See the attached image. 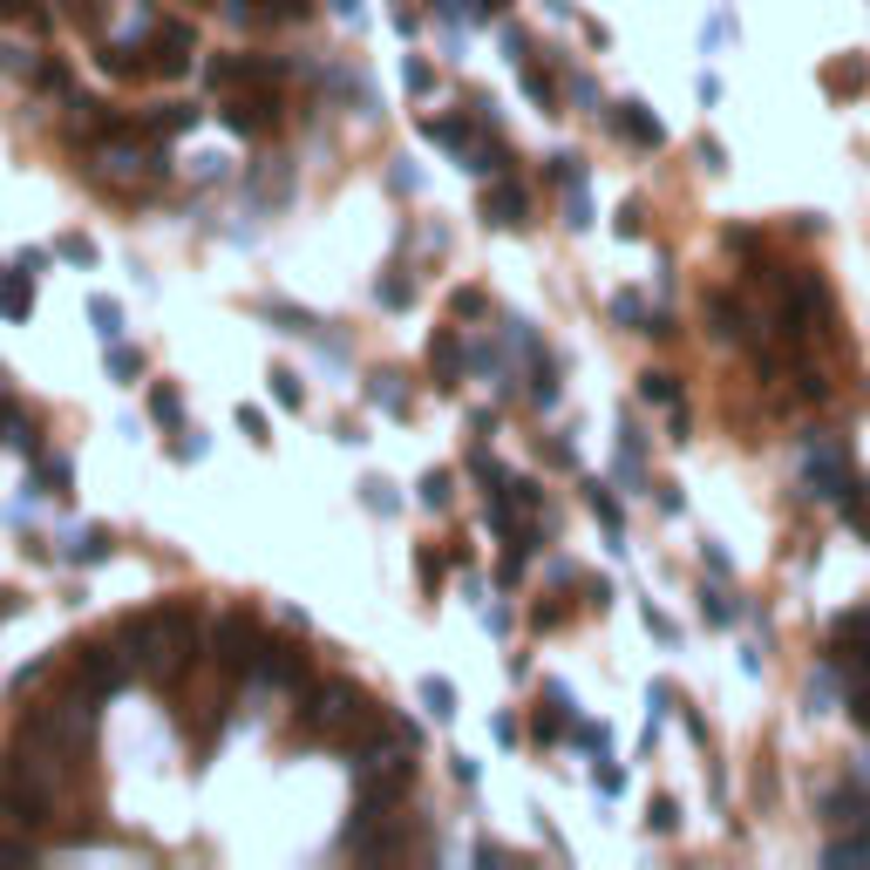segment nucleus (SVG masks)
Listing matches in <instances>:
<instances>
[{
    "label": "nucleus",
    "instance_id": "nucleus-1",
    "mask_svg": "<svg viewBox=\"0 0 870 870\" xmlns=\"http://www.w3.org/2000/svg\"><path fill=\"white\" fill-rule=\"evenodd\" d=\"M299 728H306V734H334V728H341V741L354 749V741H368V734L381 728V707H374L354 680L327 674V680L306 687V701H299Z\"/></svg>",
    "mask_w": 870,
    "mask_h": 870
},
{
    "label": "nucleus",
    "instance_id": "nucleus-2",
    "mask_svg": "<svg viewBox=\"0 0 870 870\" xmlns=\"http://www.w3.org/2000/svg\"><path fill=\"white\" fill-rule=\"evenodd\" d=\"M212 653H218V667L225 674H259V653H266V632L252 612H218V626H212Z\"/></svg>",
    "mask_w": 870,
    "mask_h": 870
},
{
    "label": "nucleus",
    "instance_id": "nucleus-3",
    "mask_svg": "<svg viewBox=\"0 0 870 870\" xmlns=\"http://www.w3.org/2000/svg\"><path fill=\"white\" fill-rule=\"evenodd\" d=\"M68 680L82 701H110L123 680H130V653H110V647H68Z\"/></svg>",
    "mask_w": 870,
    "mask_h": 870
},
{
    "label": "nucleus",
    "instance_id": "nucleus-4",
    "mask_svg": "<svg viewBox=\"0 0 870 870\" xmlns=\"http://www.w3.org/2000/svg\"><path fill=\"white\" fill-rule=\"evenodd\" d=\"M279 89H245V95H232L225 102V130L232 137H266V130H279Z\"/></svg>",
    "mask_w": 870,
    "mask_h": 870
},
{
    "label": "nucleus",
    "instance_id": "nucleus-5",
    "mask_svg": "<svg viewBox=\"0 0 870 870\" xmlns=\"http://www.w3.org/2000/svg\"><path fill=\"white\" fill-rule=\"evenodd\" d=\"M191 55H197V28H191V21H164L157 41H150V68H157V75H184Z\"/></svg>",
    "mask_w": 870,
    "mask_h": 870
},
{
    "label": "nucleus",
    "instance_id": "nucleus-6",
    "mask_svg": "<svg viewBox=\"0 0 870 870\" xmlns=\"http://www.w3.org/2000/svg\"><path fill=\"white\" fill-rule=\"evenodd\" d=\"M259 674H266V680H279V687H306V680H314V660H306L299 639H266Z\"/></svg>",
    "mask_w": 870,
    "mask_h": 870
},
{
    "label": "nucleus",
    "instance_id": "nucleus-7",
    "mask_svg": "<svg viewBox=\"0 0 870 870\" xmlns=\"http://www.w3.org/2000/svg\"><path fill=\"white\" fill-rule=\"evenodd\" d=\"M483 218H490L497 232H510V225H524V218H530V191L517 184V177H497V184L483 191Z\"/></svg>",
    "mask_w": 870,
    "mask_h": 870
},
{
    "label": "nucleus",
    "instance_id": "nucleus-8",
    "mask_svg": "<svg viewBox=\"0 0 870 870\" xmlns=\"http://www.w3.org/2000/svg\"><path fill=\"white\" fill-rule=\"evenodd\" d=\"M707 327H714L721 341H734V347L755 341V314H749L741 299H728V293H707Z\"/></svg>",
    "mask_w": 870,
    "mask_h": 870
},
{
    "label": "nucleus",
    "instance_id": "nucleus-9",
    "mask_svg": "<svg viewBox=\"0 0 870 870\" xmlns=\"http://www.w3.org/2000/svg\"><path fill=\"white\" fill-rule=\"evenodd\" d=\"M612 137H626L632 150H660V143H667V130H660V116L647 110V102H619V116H612Z\"/></svg>",
    "mask_w": 870,
    "mask_h": 870
},
{
    "label": "nucleus",
    "instance_id": "nucleus-10",
    "mask_svg": "<svg viewBox=\"0 0 870 870\" xmlns=\"http://www.w3.org/2000/svg\"><path fill=\"white\" fill-rule=\"evenodd\" d=\"M823 823L830 830H863L870 823V796H863V782H843L823 796Z\"/></svg>",
    "mask_w": 870,
    "mask_h": 870
},
{
    "label": "nucleus",
    "instance_id": "nucleus-11",
    "mask_svg": "<svg viewBox=\"0 0 870 870\" xmlns=\"http://www.w3.org/2000/svg\"><path fill=\"white\" fill-rule=\"evenodd\" d=\"M95 62H102V75H116V82H150V75H157L143 48H123V41H102Z\"/></svg>",
    "mask_w": 870,
    "mask_h": 870
},
{
    "label": "nucleus",
    "instance_id": "nucleus-12",
    "mask_svg": "<svg viewBox=\"0 0 870 870\" xmlns=\"http://www.w3.org/2000/svg\"><path fill=\"white\" fill-rule=\"evenodd\" d=\"M428 374L443 381V388H456V381H463V341H456V327H443V334L428 341Z\"/></svg>",
    "mask_w": 870,
    "mask_h": 870
},
{
    "label": "nucleus",
    "instance_id": "nucleus-13",
    "mask_svg": "<svg viewBox=\"0 0 870 870\" xmlns=\"http://www.w3.org/2000/svg\"><path fill=\"white\" fill-rule=\"evenodd\" d=\"M823 89H830V95H863V89H870V55L830 62V68H823Z\"/></svg>",
    "mask_w": 870,
    "mask_h": 870
},
{
    "label": "nucleus",
    "instance_id": "nucleus-14",
    "mask_svg": "<svg viewBox=\"0 0 870 870\" xmlns=\"http://www.w3.org/2000/svg\"><path fill=\"white\" fill-rule=\"evenodd\" d=\"M585 503H592V517L605 524V537H612V551H626V510L612 503V490H605V483H585Z\"/></svg>",
    "mask_w": 870,
    "mask_h": 870
},
{
    "label": "nucleus",
    "instance_id": "nucleus-15",
    "mask_svg": "<svg viewBox=\"0 0 870 870\" xmlns=\"http://www.w3.org/2000/svg\"><path fill=\"white\" fill-rule=\"evenodd\" d=\"M619 483H626V490H639V483H647V435H639L632 422L619 428Z\"/></svg>",
    "mask_w": 870,
    "mask_h": 870
},
{
    "label": "nucleus",
    "instance_id": "nucleus-16",
    "mask_svg": "<svg viewBox=\"0 0 870 870\" xmlns=\"http://www.w3.org/2000/svg\"><path fill=\"white\" fill-rule=\"evenodd\" d=\"M110 551H116V545H110V530L89 524V530H75V537H68V551H62V558H68V565H102Z\"/></svg>",
    "mask_w": 870,
    "mask_h": 870
},
{
    "label": "nucleus",
    "instance_id": "nucleus-17",
    "mask_svg": "<svg viewBox=\"0 0 870 870\" xmlns=\"http://www.w3.org/2000/svg\"><path fill=\"white\" fill-rule=\"evenodd\" d=\"M191 123H197V110H191V102H164V110H157V116H143L137 130L164 143V137H177V130H191Z\"/></svg>",
    "mask_w": 870,
    "mask_h": 870
},
{
    "label": "nucleus",
    "instance_id": "nucleus-18",
    "mask_svg": "<svg viewBox=\"0 0 870 870\" xmlns=\"http://www.w3.org/2000/svg\"><path fill=\"white\" fill-rule=\"evenodd\" d=\"M28 306H35V286H28V272H8L0 279V320H28Z\"/></svg>",
    "mask_w": 870,
    "mask_h": 870
},
{
    "label": "nucleus",
    "instance_id": "nucleus-19",
    "mask_svg": "<svg viewBox=\"0 0 870 870\" xmlns=\"http://www.w3.org/2000/svg\"><path fill=\"white\" fill-rule=\"evenodd\" d=\"M639 395H647V401H660V408H680V374H667V368H647V374H639Z\"/></svg>",
    "mask_w": 870,
    "mask_h": 870
},
{
    "label": "nucleus",
    "instance_id": "nucleus-20",
    "mask_svg": "<svg viewBox=\"0 0 870 870\" xmlns=\"http://www.w3.org/2000/svg\"><path fill=\"white\" fill-rule=\"evenodd\" d=\"M463 170H476V177H497V170H503V143H497V137L470 143V150H463Z\"/></svg>",
    "mask_w": 870,
    "mask_h": 870
},
{
    "label": "nucleus",
    "instance_id": "nucleus-21",
    "mask_svg": "<svg viewBox=\"0 0 870 870\" xmlns=\"http://www.w3.org/2000/svg\"><path fill=\"white\" fill-rule=\"evenodd\" d=\"M150 415H157L164 428H177V422H184V395H177L170 381H157V388H150Z\"/></svg>",
    "mask_w": 870,
    "mask_h": 870
},
{
    "label": "nucleus",
    "instance_id": "nucleus-22",
    "mask_svg": "<svg viewBox=\"0 0 870 870\" xmlns=\"http://www.w3.org/2000/svg\"><path fill=\"white\" fill-rule=\"evenodd\" d=\"M266 320H279V334H320V320L314 314H306V306H266Z\"/></svg>",
    "mask_w": 870,
    "mask_h": 870
},
{
    "label": "nucleus",
    "instance_id": "nucleus-23",
    "mask_svg": "<svg viewBox=\"0 0 870 870\" xmlns=\"http://www.w3.org/2000/svg\"><path fill=\"white\" fill-rule=\"evenodd\" d=\"M368 395H374L381 408H388V415H408V395H401V374H374V381H368Z\"/></svg>",
    "mask_w": 870,
    "mask_h": 870
},
{
    "label": "nucleus",
    "instance_id": "nucleus-24",
    "mask_svg": "<svg viewBox=\"0 0 870 870\" xmlns=\"http://www.w3.org/2000/svg\"><path fill=\"white\" fill-rule=\"evenodd\" d=\"M110 374H116V388H137V381H143V354L110 347Z\"/></svg>",
    "mask_w": 870,
    "mask_h": 870
},
{
    "label": "nucleus",
    "instance_id": "nucleus-25",
    "mask_svg": "<svg viewBox=\"0 0 870 870\" xmlns=\"http://www.w3.org/2000/svg\"><path fill=\"white\" fill-rule=\"evenodd\" d=\"M374 299H381V306H395V314H401V306L415 299V286H408V279H401V266H388V279H381V286H374Z\"/></svg>",
    "mask_w": 870,
    "mask_h": 870
},
{
    "label": "nucleus",
    "instance_id": "nucleus-26",
    "mask_svg": "<svg viewBox=\"0 0 870 870\" xmlns=\"http://www.w3.org/2000/svg\"><path fill=\"white\" fill-rule=\"evenodd\" d=\"M449 497H456V476H449V470H428V476H422V503H428V510H449Z\"/></svg>",
    "mask_w": 870,
    "mask_h": 870
},
{
    "label": "nucleus",
    "instance_id": "nucleus-27",
    "mask_svg": "<svg viewBox=\"0 0 870 870\" xmlns=\"http://www.w3.org/2000/svg\"><path fill=\"white\" fill-rule=\"evenodd\" d=\"M449 314H456V320H483V314H490V293H476V286L449 293Z\"/></svg>",
    "mask_w": 870,
    "mask_h": 870
},
{
    "label": "nucleus",
    "instance_id": "nucleus-28",
    "mask_svg": "<svg viewBox=\"0 0 870 870\" xmlns=\"http://www.w3.org/2000/svg\"><path fill=\"white\" fill-rule=\"evenodd\" d=\"M422 701H428L435 721H449V714H456V687L449 680H422Z\"/></svg>",
    "mask_w": 870,
    "mask_h": 870
},
{
    "label": "nucleus",
    "instance_id": "nucleus-29",
    "mask_svg": "<svg viewBox=\"0 0 870 870\" xmlns=\"http://www.w3.org/2000/svg\"><path fill=\"white\" fill-rule=\"evenodd\" d=\"M272 401H279V408H299V401H306V388H299L293 368H272Z\"/></svg>",
    "mask_w": 870,
    "mask_h": 870
},
{
    "label": "nucleus",
    "instance_id": "nucleus-30",
    "mask_svg": "<svg viewBox=\"0 0 870 870\" xmlns=\"http://www.w3.org/2000/svg\"><path fill=\"white\" fill-rule=\"evenodd\" d=\"M89 320L102 327V341H116V334H123V306H116V299H89Z\"/></svg>",
    "mask_w": 870,
    "mask_h": 870
},
{
    "label": "nucleus",
    "instance_id": "nucleus-31",
    "mask_svg": "<svg viewBox=\"0 0 870 870\" xmlns=\"http://www.w3.org/2000/svg\"><path fill=\"white\" fill-rule=\"evenodd\" d=\"M361 503L374 510V517H388V510H395V483H381V476H368V483H361Z\"/></svg>",
    "mask_w": 870,
    "mask_h": 870
},
{
    "label": "nucleus",
    "instance_id": "nucleus-32",
    "mask_svg": "<svg viewBox=\"0 0 870 870\" xmlns=\"http://www.w3.org/2000/svg\"><path fill=\"white\" fill-rule=\"evenodd\" d=\"M558 728H565V701H545V714L530 721V741H558Z\"/></svg>",
    "mask_w": 870,
    "mask_h": 870
},
{
    "label": "nucleus",
    "instance_id": "nucleus-33",
    "mask_svg": "<svg viewBox=\"0 0 870 870\" xmlns=\"http://www.w3.org/2000/svg\"><path fill=\"white\" fill-rule=\"evenodd\" d=\"M517 75H524V89H530L537 102H545V110H558V89H551V75H545V68H537V62H524Z\"/></svg>",
    "mask_w": 870,
    "mask_h": 870
},
{
    "label": "nucleus",
    "instance_id": "nucleus-34",
    "mask_svg": "<svg viewBox=\"0 0 870 870\" xmlns=\"http://www.w3.org/2000/svg\"><path fill=\"white\" fill-rule=\"evenodd\" d=\"M565 225H572V232H585V225H592V204H585V177L565 191Z\"/></svg>",
    "mask_w": 870,
    "mask_h": 870
},
{
    "label": "nucleus",
    "instance_id": "nucleus-35",
    "mask_svg": "<svg viewBox=\"0 0 870 870\" xmlns=\"http://www.w3.org/2000/svg\"><path fill=\"white\" fill-rule=\"evenodd\" d=\"M55 252H62L68 266H95V245H89L82 232H62V239H55Z\"/></svg>",
    "mask_w": 870,
    "mask_h": 870
},
{
    "label": "nucleus",
    "instance_id": "nucleus-36",
    "mask_svg": "<svg viewBox=\"0 0 870 870\" xmlns=\"http://www.w3.org/2000/svg\"><path fill=\"white\" fill-rule=\"evenodd\" d=\"M734 612L741 605H728V592H701V619L707 626H734Z\"/></svg>",
    "mask_w": 870,
    "mask_h": 870
},
{
    "label": "nucleus",
    "instance_id": "nucleus-37",
    "mask_svg": "<svg viewBox=\"0 0 870 870\" xmlns=\"http://www.w3.org/2000/svg\"><path fill=\"white\" fill-rule=\"evenodd\" d=\"M612 232H619V239H647V212H639V204H619V212H612Z\"/></svg>",
    "mask_w": 870,
    "mask_h": 870
},
{
    "label": "nucleus",
    "instance_id": "nucleus-38",
    "mask_svg": "<svg viewBox=\"0 0 870 870\" xmlns=\"http://www.w3.org/2000/svg\"><path fill=\"white\" fill-rule=\"evenodd\" d=\"M401 82H408V95H428V89H435V68L408 55V62H401Z\"/></svg>",
    "mask_w": 870,
    "mask_h": 870
},
{
    "label": "nucleus",
    "instance_id": "nucleus-39",
    "mask_svg": "<svg viewBox=\"0 0 870 870\" xmlns=\"http://www.w3.org/2000/svg\"><path fill=\"white\" fill-rule=\"evenodd\" d=\"M647 823H653L660 836H667V830H680V803H674V796H653V809H647Z\"/></svg>",
    "mask_w": 870,
    "mask_h": 870
},
{
    "label": "nucleus",
    "instance_id": "nucleus-40",
    "mask_svg": "<svg viewBox=\"0 0 870 870\" xmlns=\"http://www.w3.org/2000/svg\"><path fill=\"white\" fill-rule=\"evenodd\" d=\"M545 177H558V184H578V177H585V164L572 157V150H558V157H545Z\"/></svg>",
    "mask_w": 870,
    "mask_h": 870
},
{
    "label": "nucleus",
    "instance_id": "nucleus-41",
    "mask_svg": "<svg viewBox=\"0 0 870 870\" xmlns=\"http://www.w3.org/2000/svg\"><path fill=\"white\" fill-rule=\"evenodd\" d=\"M470 476H476V483H490V490H503V483H510V476H503V463H497V456H483V449L470 456Z\"/></svg>",
    "mask_w": 870,
    "mask_h": 870
},
{
    "label": "nucleus",
    "instance_id": "nucleus-42",
    "mask_svg": "<svg viewBox=\"0 0 870 870\" xmlns=\"http://www.w3.org/2000/svg\"><path fill=\"white\" fill-rule=\"evenodd\" d=\"M41 483H48V497H68V463L62 456H41Z\"/></svg>",
    "mask_w": 870,
    "mask_h": 870
},
{
    "label": "nucleus",
    "instance_id": "nucleus-43",
    "mask_svg": "<svg viewBox=\"0 0 870 870\" xmlns=\"http://www.w3.org/2000/svg\"><path fill=\"white\" fill-rule=\"evenodd\" d=\"M612 320H619V327H639V320H647V299H639V293H619V299H612Z\"/></svg>",
    "mask_w": 870,
    "mask_h": 870
},
{
    "label": "nucleus",
    "instance_id": "nucleus-44",
    "mask_svg": "<svg viewBox=\"0 0 870 870\" xmlns=\"http://www.w3.org/2000/svg\"><path fill=\"white\" fill-rule=\"evenodd\" d=\"M503 55H510V68H524L530 62V35L524 28H503Z\"/></svg>",
    "mask_w": 870,
    "mask_h": 870
},
{
    "label": "nucleus",
    "instance_id": "nucleus-45",
    "mask_svg": "<svg viewBox=\"0 0 870 870\" xmlns=\"http://www.w3.org/2000/svg\"><path fill=\"white\" fill-rule=\"evenodd\" d=\"M796 395H803V401H830V381L816 374V368H803V374H796Z\"/></svg>",
    "mask_w": 870,
    "mask_h": 870
},
{
    "label": "nucleus",
    "instance_id": "nucleus-46",
    "mask_svg": "<svg viewBox=\"0 0 870 870\" xmlns=\"http://www.w3.org/2000/svg\"><path fill=\"white\" fill-rule=\"evenodd\" d=\"M558 619H565V605H558V599H537V605H530V626H537V632H551Z\"/></svg>",
    "mask_w": 870,
    "mask_h": 870
},
{
    "label": "nucleus",
    "instance_id": "nucleus-47",
    "mask_svg": "<svg viewBox=\"0 0 870 870\" xmlns=\"http://www.w3.org/2000/svg\"><path fill=\"white\" fill-rule=\"evenodd\" d=\"M35 850V836H0V863H28Z\"/></svg>",
    "mask_w": 870,
    "mask_h": 870
},
{
    "label": "nucleus",
    "instance_id": "nucleus-48",
    "mask_svg": "<svg viewBox=\"0 0 870 870\" xmlns=\"http://www.w3.org/2000/svg\"><path fill=\"white\" fill-rule=\"evenodd\" d=\"M239 428H245V443H272V435H266V415H259V408H239Z\"/></svg>",
    "mask_w": 870,
    "mask_h": 870
},
{
    "label": "nucleus",
    "instance_id": "nucleus-49",
    "mask_svg": "<svg viewBox=\"0 0 870 870\" xmlns=\"http://www.w3.org/2000/svg\"><path fill=\"white\" fill-rule=\"evenodd\" d=\"M170 456H177V463H191V456H204V435H197V428H184V435L170 443Z\"/></svg>",
    "mask_w": 870,
    "mask_h": 870
},
{
    "label": "nucleus",
    "instance_id": "nucleus-50",
    "mask_svg": "<svg viewBox=\"0 0 870 870\" xmlns=\"http://www.w3.org/2000/svg\"><path fill=\"white\" fill-rule=\"evenodd\" d=\"M415 572H422V585L435 592V585H443V558H435V551H415Z\"/></svg>",
    "mask_w": 870,
    "mask_h": 870
},
{
    "label": "nucleus",
    "instance_id": "nucleus-51",
    "mask_svg": "<svg viewBox=\"0 0 870 870\" xmlns=\"http://www.w3.org/2000/svg\"><path fill=\"white\" fill-rule=\"evenodd\" d=\"M639 619L653 626V639H674V619H667V612H660V605H639Z\"/></svg>",
    "mask_w": 870,
    "mask_h": 870
},
{
    "label": "nucleus",
    "instance_id": "nucleus-52",
    "mask_svg": "<svg viewBox=\"0 0 870 870\" xmlns=\"http://www.w3.org/2000/svg\"><path fill=\"white\" fill-rule=\"evenodd\" d=\"M35 82H41V89H68V68H62V62H41Z\"/></svg>",
    "mask_w": 870,
    "mask_h": 870
},
{
    "label": "nucleus",
    "instance_id": "nucleus-53",
    "mask_svg": "<svg viewBox=\"0 0 870 870\" xmlns=\"http://www.w3.org/2000/svg\"><path fill=\"white\" fill-rule=\"evenodd\" d=\"M694 150H701V164H707V170H728V150H721V143H714V137H701Z\"/></svg>",
    "mask_w": 870,
    "mask_h": 870
},
{
    "label": "nucleus",
    "instance_id": "nucleus-54",
    "mask_svg": "<svg viewBox=\"0 0 870 870\" xmlns=\"http://www.w3.org/2000/svg\"><path fill=\"white\" fill-rule=\"evenodd\" d=\"M728 245H734V252H749V259H755V252H762V239L749 232V225H728Z\"/></svg>",
    "mask_w": 870,
    "mask_h": 870
},
{
    "label": "nucleus",
    "instance_id": "nucleus-55",
    "mask_svg": "<svg viewBox=\"0 0 870 870\" xmlns=\"http://www.w3.org/2000/svg\"><path fill=\"white\" fill-rule=\"evenodd\" d=\"M517 578H524V558H503V565H497V592H510Z\"/></svg>",
    "mask_w": 870,
    "mask_h": 870
},
{
    "label": "nucleus",
    "instance_id": "nucleus-56",
    "mask_svg": "<svg viewBox=\"0 0 870 870\" xmlns=\"http://www.w3.org/2000/svg\"><path fill=\"white\" fill-rule=\"evenodd\" d=\"M647 334H653V341H674L680 327H674V314H653V320H647Z\"/></svg>",
    "mask_w": 870,
    "mask_h": 870
},
{
    "label": "nucleus",
    "instance_id": "nucleus-57",
    "mask_svg": "<svg viewBox=\"0 0 870 870\" xmlns=\"http://www.w3.org/2000/svg\"><path fill=\"white\" fill-rule=\"evenodd\" d=\"M619 789H626V776H619V769L605 762V769H599V796H619Z\"/></svg>",
    "mask_w": 870,
    "mask_h": 870
},
{
    "label": "nucleus",
    "instance_id": "nucleus-58",
    "mask_svg": "<svg viewBox=\"0 0 870 870\" xmlns=\"http://www.w3.org/2000/svg\"><path fill=\"white\" fill-rule=\"evenodd\" d=\"M578 741H585L592 755H605V728H599V721H585V728H578Z\"/></svg>",
    "mask_w": 870,
    "mask_h": 870
},
{
    "label": "nucleus",
    "instance_id": "nucleus-59",
    "mask_svg": "<svg viewBox=\"0 0 870 870\" xmlns=\"http://www.w3.org/2000/svg\"><path fill=\"white\" fill-rule=\"evenodd\" d=\"M510 8V0H476V14H503Z\"/></svg>",
    "mask_w": 870,
    "mask_h": 870
},
{
    "label": "nucleus",
    "instance_id": "nucleus-60",
    "mask_svg": "<svg viewBox=\"0 0 870 870\" xmlns=\"http://www.w3.org/2000/svg\"><path fill=\"white\" fill-rule=\"evenodd\" d=\"M0 14H28V0H0Z\"/></svg>",
    "mask_w": 870,
    "mask_h": 870
},
{
    "label": "nucleus",
    "instance_id": "nucleus-61",
    "mask_svg": "<svg viewBox=\"0 0 870 870\" xmlns=\"http://www.w3.org/2000/svg\"><path fill=\"white\" fill-rule=\"evenodd\" d=\"M14 605H21V599H14V592H0V619H8V612H14Z\"/></svg>",
    "mask_w": 870,
    "mask_h": 870
},
{
    "label": "nucleus",
    "instance_id": "nucleus-62",
    "mask_svg": "<svg viewBox=\"0 0 870 870\" xmlns=\"http://www.w3.org/2000/svg\"><path fill=\"white\" fill-rule=\"evenodd\" d=\"M0 374H8V368H0ZM0 388H8V381H0Z\"/></svg>",
    "mask_w": 870,
    "mask_h": 870
}]
</instances>
